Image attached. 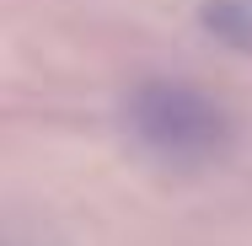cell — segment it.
I'll list each match as a JSON object with an SVG mask.
<instances>
[{
    "instance_id": "6da1fadb",
    "label": "cell",
    "mask_w": 252,
    "mask_h": 246,
    "mask_svg": "<svg viewBox=\"0 0 252 246\" xmlns=\"http://www.w3.org/2000/svg\"><path fill=\"white\" fill-rule=\"evenodd\" d=\"M124 123L134 145H145L172 166L209 161L231 134L220 102H209L193 81H140L124 102Z\"/></svg>"
},
{
    "instance_id": "7a4b0ae2",
    "label": "cell",
    "mask_w": 252,
    "mask_h": 246,
    "mask_svg": "<svg viewBox=\"0 0 252 246\" xmlns=\"http://www.w3.org/2000/svg\"><path fill=\"white\" fill-rule=\"evenodd\" d=\"M199 27L209 38H220L225 49L252 54V0H204L199 5Z\"/></svg>"
}]
</instances>
